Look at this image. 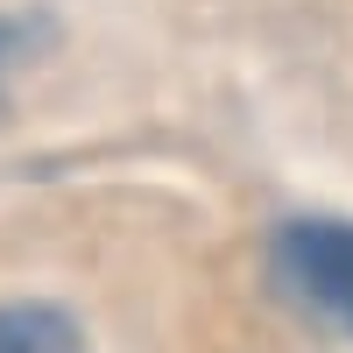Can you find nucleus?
<instances>
[{"label": "nucleus", "instance_id": "obj_2", "mask_svg": "<svg viewBox=\"0 0 353 353\" xmlns=\"http://www.w3.org/2000/svg\"><path fill=\"white\" fill-rule=\"evenodd\" d=\"M0 353H92V346H85L71 311L21 297V304H0Z\"/></svg>", "mask_w": 353, "mask_h": 353}, {"label": "nucleus", "instance_id": "obj_3", "mask_svg": "<svg viewBox=\"0 0 353 353\" xmlns=\"http://www.w3.org/2000/svg\"><path fill=\"white\" fill-rule=\"evenodd\" d=\"M8 43H14V28H8V21H0V71H8Z\"/></svg>", "mask_w": 353, "mask_h": 353}, {"label": "nucleus", "instance_id": "obj_1", "mask_svg": "<svg viewBox=\"0 0 353 353\" xmlns=\"http://www.w3.org/2000/svg\"><path fill=\"white\" fill-rule=\"evenodd\" d=\"M276 283L311 318L353 332V219H290L276 233Z\"/></svg>", "mask_w": 353, "mask_h": 353}]
</instances>
